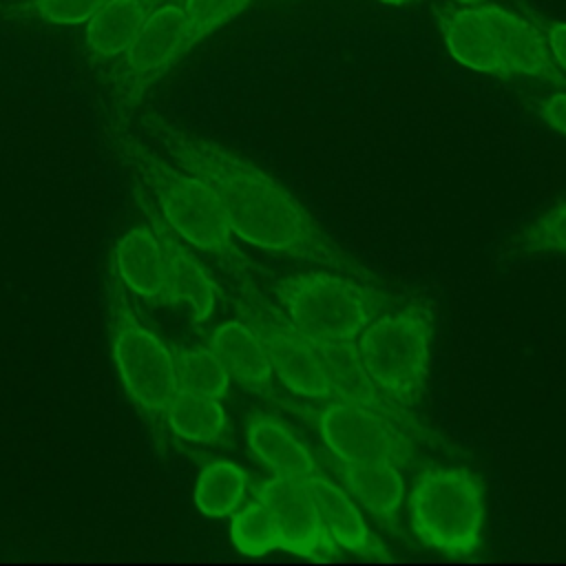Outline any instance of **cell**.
<instances>
[{
	"label": "cell",
	"instance_id": "cell-1",
	"mask_svg": "<svg viewBox=\"0 0 566 566\" xmlns=\"http://www.w3.org/2000/svg\"><path fill=\"white\" fill-rule=\"evenodd\" d=\"M157 137L184 170L210 186L234 237L268 254L365 281L369 272L312 221L310 212L274 177L212 139L157 126Z\"/></svg>",
	"mask_w": 566,
	"mask_h": 566
},
{
	"label": "cell",
	"instance_id": "cell-2",
	"mask_svg": "<svg viewBox=\"0 0 566 566\" xmlns=\"http://www.w3.org/2000/svg\"><path fill=\"white\" fill-rule=\"evenodd\" d=\"M442 42L453 60L478 73L497 77H531L566 88V75L555 64L539 29L500 4H440L436 9Z\"/></svg>",
	"mask_w": 566,
	"mask_h": 566
},
{
	"label": "cell",
	"instance_id": "cell-3",
	"mask_svg": "<svg viewBox=\"0 0 566 566\" xmlns=\"http://www.w3.org/2000/svg\"><path fill=\"white\" fill-rule=\"evenodd\" d=\"M124 153L133 170L153 192L155 203L172 232L190 245L226 261L239 276L250 274V261L237 248L223 208L208 184L188 170L181 172L164 164L139 144H128Z\"/></svg>",
	"mask_w": 566,
	"mask_h": 566
},
{
	"label": "cell",
	"instance_id": "cell-4",
	"mask_svg": "<svg viewBox=\"0 0 566 566\" xmlns=\"http://www.w3.org/2000/svg\"><path fill=\"white\" fill-rule=\"evenodd\" d=\"M407 513L413 535L424 546L467 557L482 542L484 484L467 467H431L416 478Z\"/></svg>",
	"mask_w": 566,
	"mask_h": 566
},
{
	"label": "cell",
	"instance_id": "cell-5",
	"mask_svg": "<svg viewBox=\"0 0 566 566\" xmlns=\"http://www.w3.org/2000/svg\"><path fill=\"white\" fill-rule=\"evenodd\" d=\"M294 411L314 422L323 444L338 462L389 460L407 464L416 451V422L405 407L358 398L323 400L321 407Z\"/></svg>",
	"mask_w": 566,
	"mask_h": 566
},
{
	"label": "cell",
	"instance_id": "cell-6",
	"mask_svg": "<svg viewBox=\"0 0 566 566\" xmlns=\"http://www.w3.org/2000/svg\"><path fill=\"white\" fill-rule=\"evenodd\" d=\"M283 314L318 340L349 343L387 310L389 301L378 290L352 281L334 270L292 274L276 283Z\"/></svg>",
	"mask_w": 566,
	"mask_h": 566
},
{
	"label": "cell",
	"instance_id": "cell-7",
	"mask_svg": "<svg viewBox=\"0 0 566 566\" xmlns=\"http://www.w3.org/2000/svg\"><path fill=\"white\" fill-rule=\"evenodd\" d=\"M431 321L418 307L378 314L356 338L369 382L400 407H411L429 371Z\"/></svg>",
	"mask_w": 566,
	"mask_h": 566
},
{
	"label": "cell",
	"instance_id": "cell-8",
	"mask_svg": "<svg viewBox=\"0 0 566 566\" xmlns=\"http://www.w3.org/2000/svg\"><path fill=\"white\" fill-rule=\"evenodd\" d=\"M241 314L259 334L272 363V371L283 387L307 400H340V378L336 369V345L301 332L283 310L261 301L239 303Z\"/></svg>",
	"mask_w": 566,
	"mask_h": 566
},
{
	"label": "cell",
	"instance_id": "cell-9",
	"mask_svg": "<svg viewBox=\"0 0 566 566\" xmlns=\"http://www.w3.org/2000/svg\"><path fill=\"white\" fill-rule=\"evenodd\" d=\"M115 301L111 345L117 374L126 394L146 416H161L179 389L175 354L137 321L122 298Z\"/></svg>",
	"mask_w": 566,
	"mask_h": 566
},
{
	"label": "cell",
	"instance_id": "cell-10",
	"mask_svg": "<svg viewBox=\"0 0 566 566\" xmlns=\"http://www.w3.org/2000/svg\"><path fill=\"white\" fill-rule=\"evenodd\" d=\"M190 49L181 4L164 0L150 11L122 55L115 77L122 104H135Z\"/></svg>",
	"mask_w": 566,
	"mask_h": 566
},
{
	"label": "cell",
	"instance_id": "cell-11",
	"mask_svg": "<svg viewBox=\"0 0 566 566\" xmlns=\"http://www.w3.org/2000/svg\"><path fill=\"white\" fill-rule=\"evenodd\" d=\"M256 497L265 502L274 517L279 548L303 557H332L338 553V546L323 528L307 478L274 475L259 486Z\"/></svg>",
	"mask_w": 566,
	"mask_h": 566
},
{
	"label": "cell",
	"instance_id": "cell-12",
	"mask_svg": "<svg viewBox=\"0 0 566 566\" xmlns=\"http://www.w3.org/2000/svg\"><path fill=\"white\" fill-rule=\"evenodd\" d=\"M338 478L347 493L385 528L398 533L400 509L405 502V480L396 462H338Z\"/></svg>",
	"mask_w": 566,
	"mask_h": 566
},
{
	"label": "cell",
	"instance_id": "cell-13",
	"mask_svg": "<svg viewBox=\"0 0 566 566\" xmlns=\"http://www.w3.org/2000/svg\"><path fill=\"white\" fill-rule=\"evenodd\" d=\"M155 232L164 250V287L159 303H186L195 321H206L219 296V287L210 272L166 230L164 223H155Z\"/></svg>",
	"mask_w": 566,
	"mask_h": 566
},
{
	"label": "cell",
	"instance_id": "cell-14",
	"mask_svg": "<svg viewBox=\"0 0 566 566\" xmlns=\"http://www.w3.org/2000/svg\"><path fill=\"white\" fill-rule=\"evenodd\" d=\"M307 484L314 493L323 528L338 548L358 555H385V544L367 528L360 509L345 489L316 473L307 478Z\"/></svg>",
	"mask_w": 566,
	"mask_h": 566
},
{
	"label": "cell",
	"instance_id": "cell-15",
	"mask_svg": "<svg viewBox=\"0 0 566 566\" xmlns=\"http://www.w3.org/2000/svg\"><path fill=\"white\" fill-rule=\"evenodd\" d=\"M210 349L217 354L230 378L245 391L263 394L272 387V363L263 340L248 321H228L219 325L210 338Z\"/></svg>",
	"mask_w": 566,
	"mask_h": 566
},
{
	"label": "cell",
	"instance_id": "cell-16",
	"mask_svg": "<svg viewBox=\"0 0 566 566\" xmlns=\"http://www.w3.org/2000/svg\"><path fill=\"white\" fill-rule=\"evenodd\" d=\"M245 440L250 453L274 475L310 478L316 473V462L307 447L270 413H256L248 420Z\"/></svg>",
	"mask_w": 566,
	"mask_h": 566
},
{
	"label": "cell",
	"instance_id": "cell-17",
	"mask_svg": "<svg viewBox=\"0 0 566 566\" xmlns=\"http://www.w3.org/2000/svg\"><path fill=\"white\" fill-rule=\"evenodd\" d=\"M164 0H106L86 22L84 40L97 57H122L150 11Z\"/></svg>",
	"mask_w": 566,
	"mask_h": 566
},
{
	"label": "cell",
	"instance_id": "cell-18",
	"mask_svg": "<svg viewBox=\"0 0 566 566\" xmlns=\"http://www.w3.org/2000/svg\"><path fill=\"white\" fill-rule=\"evenodd\" d=\"M119 279L137 296L159 303L164 287V250L155 228L128 230L115 248Z\"/></svg>",
	"mask_w": 566,
	"mask_h": 566
},
{
	"label": "cell",
	"instance_id": "cell-19",
	"mask_svg": "<svg viewBox=\"0 0 566 566\" xmlns=\"http://www.w3.org/2000/svg\"><path fill=\"white\" fill-rule=\"evenodd\" d=\"M164 413L175 436L197 444L219 442L228 422L221 398L190 389H177Z\"/></svg>",
	"mask_w": 566,
	"mask_h": 566
},
{
	"label": "cell",
	"instance_id": "cell-20",
	"mask_svg": "<svg viewBox=\"0 0 566 566\" xmlns=\"http://www.w3.org/2000/svg\"><path fill=\"white\" fill-rule=\"evenodd\" d=\"M245 491L248 473L230 460H214L201 469L192 500L206 517H228L239 509Z\"/></svg>",
	"mask_w": 566,
	"mask_h": 566
},
{
	"label": "cell",
	"instance_id": "cell-21",
	"mask_svg": "<svg viewBox=\"0 0 566 566\" xmlns=\"http://www.w3.org/2000/svg\"><path fill=\"white\" fill-rule=\"evenodd\" d=\"M230 539L243 555L259 557L279 548V531L274 517L261 497L234 511L230 522Z\"/></svg>",
	"mask_w": 566,
	"mask_h": 566
},
{
	"label": "cell",
	"instance_id": "cell-22",
	"mask_svg": "<svg viewBox=\"0 0 566 566\" xmlns=\"http://www.w3.org/2000/svg\"><path fill=\"white\" fill-rule=\"evenodd\" d=\"M177 385L179 389L201 391L217 398H223L230 389V374L208 347H188L175 356Z\"/></svg>",
	"mask_w": 566,
	"mask_h": 566
},
{
	"label": "cell",
	"instance_id": "cell-23",
	"mask_svg": "<svg viewBox=\"0 0 566 566\" xmlns=\"http://www.w3.org/2000/svg\"><path fill=\"white\" fill-rule=\"evenodd\" d=\"M250 2L252 0H181L190 46L232 22Z\"/></svg>",
	"mask_w": 566,
	"mask_h": 566
},
{
	"label": "cell",
	"instance_id": "cell-24",
	"mask_svg": "<svg viewBox=\"0 0 566 566\" xmlns=\"http://www.w3.org/2000/svg\"><path fill=\"white\" fill-rule=\"evenodd\" d=\"M517 248L522 252L566 254V199L533 219L522 230Z\"/></svg>",
	"mask_w": 566,
	"mask_h": 566
},
{
	"label": "cell",
	"instance_id": "cell-25",
	"mask_svg": "<svg viewBox=\"0 0 566 566\" xmlns=\"http://www.w3.org/2000/svg\"><path fill=\"white\" fill-rule=\"evenodd\" d=\"M106 0H33L31 9L51 24H86Z\"/></svg>",
	"mask_w": 566,
	"mask_h": 566
},
{
	"label": "cell",
	"instance_id": "cell-26",
	"mask_svg": "<svg viewBox=\"0 0 566 566\" xmlns=\"http://www.w3.org/2000/svg\"><path fill=\"white\" fill-rule=\"evenodd\" d=\"M524 15L539 29V33L546 40V46L559 66V71L566 75V22L548 18L544 13H537L533 9H524Z\"/></svg>",
	"mask_w": 566,
	"mask_h": 566
},
{
	"label": "cell",
	"instance_id": "cell-27",
	"mask_svg": "<svg viewBox=\"0 0 566 566\" xmlns=\"http://www.w3.org/2000/svg\"><path fill=\"white\" fill-rule=\"evenodd\" d=\"M535 113L544 119L551 128L566 135V91L551 93L535 102Z\"/></svg>",
	"mask_w": 566,
	"mask_h": 566
},
{
	"label": "cell",
	"instance_id": "cell-28",
	"mask_svg": "<svg viewBox=\"0 0 566 566\" xmlns=\"http://www.w3.org/2000/svg\"><path fill=\"white\" fill-rule=\"evenodd\" d=\"M380 2H387V4H409V2H416V0H380Z\"/></svg>",
	"mask_w": 566,
	"mask_h": 566
},
{
	"label": "cell",
	"instance_id": "cell-29",
	"mask_svg": "<svg viewBox=\"0 0 566 566\" xmlns=\"http://www.w3.org/2000/svg\"><path fill=\"white\" fill-rule=\"evenodd\" d=\"M453 2H460V4H475V2H486V0H453Z\"/></svg>",
	"mask_w": 566,
	"mask_h": 566
}]
</instances>
